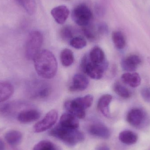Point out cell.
I'll return each instance as SVG.
<instances>
[{"mask_svg": "<svg viewBox=\"0 0 150 150\" xmlns=\"http://www.w3.org/2000/svg\"><path fill=\"white\" fill-rule=\"evenodd\" d=\"M33 61L35 70L41 77L50 79L56 74L57 60L53 54L49 50L40 51Z\"/></svg>", "mask_w": 150, "mask_h": 150, "instance_id": "1", "label": "cell"}, {"mask_svg": "<svg viewBox=\"0 0 150 150\" xmlns=\"http://www.w3.org/2000/svg\"><path fill=\"white\" fill-rule=\"evenodd\" d=\"M50 135L63 142L69 147H74L84 140L85 137L77 129L69 128L58 125L49 132Z\"/></svg>", "mask_w": 150, "mask_h": 150, "instance_id": "2", "label": "cell"}, {"mask_svg": "<svg viewBox=\"0 0 150 150\" xmlns=\"http://www.w3.org/2000/svg\"><path fill=\"white\" fill-rule=\"evenodd\" d=\"M43 40V34L39 31H32L29 33L25 47V55L27 59H34L40 52Z\"/></svg>", "mask_w": 150, "mask_h": 150, "instance_id": "3", "label": "cell"}, {"mask_svg": "<svg viewBox=\"0 0 150 150\" xmlns=\"http://www.w3.org/2000/svg\"><path fill=\"white\" fill-rule=\"evenodd\" d=\"M81 69L85 74L94 79L102 78L104 72L108 67L106 62L101 65L94 64L89 60L88 55L86 54L82 58L80 64Z\"/></svg>", "mask_w": 150, "mask_h": 150, "instance_id": "4", "label": "cell"}, {"mask_svg": "<svg viewBox=\"0 0 150 150\" xmlns=\"http://www.w3.org/2000/svg\"><path fill=\"white\" fill-rule=\"evenodd\" d=\"M72 17L76 24L84 27L89 25L92 20L93 15L87 5L81 4L74 8L72 12Z\"/></svg>", "mask_w": 150, "mask_h": 150, "instance_id": "5", "label": "cell"}, {"mask_svg": "<svg viewBox=\"0 0 150 150\" xmlns=\"http://www.w3.org/2000/svg\"><path fill=\"white\" fill-rule=\"evenodd\" d=\"M58 118L57 111L55 110H51L46 114L42 120L34 125V132L39 133L46 131L56 123Z\"/></svg>", "mask_w": 150, "mask_h": 150, "instance_id": "6", "label": "cell"}, {"mask_svg": "<svg viewBox=\"0 0 150 150\" xmlns=\"http://www.w3.org/2000/svg\"><path fill=\"white\" fill-rule=\"evenodd\" d=\"M142 60L138 55L132 54L124 58L121 62L122 69L127 72H134L141 64Z\"/></svg>", "mask_w": 150, "mask_h": 150, "instance_id": "7", "label": "cell"}, {"mask_svg": "<svg viewBox=\"0 0 150 150\" xmlns=\"http://www.w3.org/2000/svg\"><path fill=\"white\" fill-rule=\"evenodd\" d=\"M89 83V80L85 75L81 74H76L73 77L69 90L71 92L83 91L87 88Z\"/></svg>", "mask_w": 150, "mask_h": 150, "instance_id": "8", "label": "cell"}, {"mask_svg": "<svg viewBox=\"0 0 150 150\" xmlns=\"http://www.w3.org/2000/svg\"><path fill=\"white\" fill-rule=\"evenodd\" d=\"M88 132L91 135L102 139H108L111 135L109 129L104 124L100 123L92 124L88 129Z\"/></svg>", "mask_w": 150, "mask_h": 150, "instance_id": "9", "label": "cell"}, {"mask_svg": "<svg viewBox=\"0 0 150 150\" xmlns=\"http://www.w3.org/2000/svg\"><path fill=\"white\" fill-rule=\"evenodd\" d=\"M70 11L68 8L65 5H59L53 8L51 14L54 19L59 24H63L67 21L69 16Z\"/></svg>", "mask_w": 150, "mask_h": 150, "instance_id": "10", "label": "cell"}, {"mask_svg": "<svg viewBox=\"0 0 150 150\" xmlns=\"http://www.w3.org/2000/svg\"><path fill=\"white\" fill-rule=\"evenodd\" d=\"M40 116L41 113L38 110L28 109L20 112L18 115L17 119L21 123H28L37 120Z\"/></svg>", "mask_w": 150, "mask_h": 150, "instance_id": "11", "label": "cell"}, {"mask_svg": "<svg viewBox=\"0 0 150 150\" xmlns=\"http://www.w3.org/2000/svg\"><path fill=\"white\" fill-rule=\"evenodd\" d=\"M143 112L139 108H134L129 112L127 115V120L130 125L134 127H139L144 120Z\"/></svg>", "mask_w": 150, "mask_h": 150, "instance_id": "12", "label": "cell"}, {"mask_svg": "<svg viewBox=\"0 0 150 150\" xmlns=\"http://www.w3.org/2000/svg\"><path fill=\"white\" fill-rule=\"evenodd\" d=\"M65 109L78 119H83L86 116V110L79 106L74 100H67L64 104Z\"/></svg>", "mask_w": 150, "mask_h": 150, "instance_id": "13", "label": "cell"}, {"mask_svg": "<svg viewBox=\"0 0 150 150\" xmlns=\"http://www.w3.org/2000/svg\"><path fill=\"white\" fill-rule=\"evenodd\" d=\"M112 99V97L110 94H104L101 96L98 103V108L100 112L106 117L110 116L109 105Z\"/></svg>", "mask_w": 150, "mask_h": 150, "instance_id": "14", "label": "cell"}, {"mask_svg": "<svg viewBox=\"0 0 150 150\" xmlns=\"http://www.w3.org/2000/svg\"><path fill=\"white\" fill-rule=\"evenodd\" d=\"M78 118L69 113L63 114L60 119L59 125L69 128L78 129L79 122Z\"/></svg>", "mask_w": 150, "mask_h": 150, "instance_id": "15", "label": "cell"}, {"mask_svg": "<svg viewBox=\"0 0 150 150\" xmlns=\"http://www.w3.org/2000/svg\"><path fill=\"white\" fill-rule=\"evenodd\" d=\"M122 82L132 87H138L141 83V78L138 73L127 72L122 75Z\"/></svg>", "mask_w": 150, "mask_h": 150, "instance_id": "16", "label": "cell"}, {"mask_svg": "<svg viewBox=\"0 0 150 150\" xmlns=\"http://www.w3.org/2000/svg\"><path fill=\"white\" fill-rule=\"evenodd\" d=\"M88 57L90 61L94 64L101 65L106 62L104 51L99 47H93L90 52Z\"/></svg>", "mask_w": 150, "mask_h": 150, "instance_id": "17", "label": "cell"}, {"mask_svg": "<svg viewBox=\"0 0 150 150\" xmlns=\"http://www.w3.org/2000/svg\"><path fill=\"white\" fill-rule=\"evenodd\" d=\"M14 92V87L11 83L0 82V103L8 99Z\"/></svg>", "mask_w": 150, "mask_h": 150, "instance_id": "18", "label": "cell"}, {"mask_svg": "<svg viewBox=\"0 0 150 150\" xmlns=\"http://www.w3.org/2000/svg\"><path fill=\"white\" fill-rule=\"evenodd\" d=\"M119 140L121 142L127 145L134 144L138 140V136L134 132L130 130H124L120 133Z\"/></svg>", "mask_w": 150, "mask_h": 150, "instance_id": "19", "label": "cell"}, {"mask_svg": "<svg viewBox=\"0 0 150 150\" xmlns=\"http://www.w3.org/2000/svg\"><path fill=\"white\" fill-rule=\"evenodd\" d=\"M4 138L10 145L17 146L21 143L23 138V135L21 132L17 130H10L5 134Z\"/></svg>", "mask_w": 150, "mask_h": 150, "instance_id": "20", "label": "cell"}, {"mask_svg": "<svg viewBox=\"0 0 150 150\" xmlns=\"http://www.w3.org/2000/svg\"><path fill=\"white\" fill-rule=\"evenodd\" d=\"M60 60L62 64L65 67H69L72 65L74 61V53L67 48L62 50L61 53Z\"/></svg>", "mask_w": 150, "mask_h": 150, "instance_id": "21", "label": "cell"}, {"mask_svg": "<svg viewBox=\"0 0 150 150\" xmlns=\"http://www.w3.org/2000/svg\"><path fill=\"white\" fill-rule=\"evenodd\" d=\"M28 14L33 15L37 10V4L35 0H16Z\"/></svg>", "mask_w": 150, "mask_h": 150, "instance_id": "22", "label": "cell"}, {"mask_svg": "<svg viewBox=\"0 0 150 150\" xmlns=\"http://www.w3.org/2000/svg\"><path fill=\"white\" fill-rule=\"evenodd\" d=\"M112 40L115 46L119 49H122L126 46V41L125 36L122 32L115 31L112 35Z\"/></svg>", "mask_w": 150, "mask_h": 150, "instance_id": "23", "label": "cell"}, {"mask_svg": "<svg viewBox=\"0 0 150 150\" xmlns=\"http://www.w3.org/2000/svg\"><path fill=\"white\" fill-rule=\"evenodd\" d=\"M73 100L79 106L86 110L90 108L92 105L93 98L92 95L88 94L84 97L76 98Z\"/></svg>", "mask_w": 150, "mask_h": 150, "instance_id": "24", "label": "cell"}, {"mask_svg": "<svg viewBox=\"0 0 150 150\" xmlns=\"http://www.w3.org/2000/svg\"><path fill=\"white\" fill-rule=\"evenodd\" d=\"M33 150H61L59 147L47 140L40 141L35 145Z\"/></svg>", "mask_w": 150, "mask_h": 150, "instance_id": "25", "label": "cell"}, {"mask_svg": "<svg viewBox=\"0 0 150 150\" xmlns=\"http://www.w3.org/2000/svg\"><path fill=\"white\" fill-rule=\"evenodd\" d=\"M113 90L118 96L123 98H128L131 96V93L128 89L119 82L115 83L113 85Z\"/></svg>", "mask_w": 150, "mask_h": 150, "instance_id": "26", "label": "cell"}, {"mask_svg": "<svg viewBox=\"0 0 150 150\" xmlns=\"http://www.w3.org/2000/svg\"><path fill=\"white\" fill-rule=\"evenodd\" d=\"M70 45L76 49H81L86 45V41L85 39L80 36L73 38L70 41Z\"/></svg>", "mask_w": 150, "mask_h": 150, "instance_id": "27", "label": "cell"}, {"mask_svg": "<svg viewBox=\"0 0 150 150\" xmlns=\"http://www.w3.org/2000/svg\"><path fill=\"white\" fill-rule=\"evenodd\" d=\"M61 38L65 41H69L73 38V30L72 27L69 25H65L61 29L60 32Z\"/></svg>", "mask_w": 150, "mask_h": 150, "instance_id": "28", "label": "cell"}, {"mask_svg": "<svg viewBox=\"0 0 150 150\" xmlns=\"http://www.w3.org/2000/svg\"><path fill=\"white\" fill-rule=\"evenodd\" d=\"M83 32L85 36L91 41H93L96 40L98 37V34H99L98 33L96 32V30L93 28L87 26L83 27Z\"/></svg>", "mask_w": 150, "mask_h": 150, "instance_id": "29", "label": "cell"}, {"mask_svg": "<svg viewBox=\"0 0 150 150\" xmlns=\"http://www.w3.org/2000/svg\"><path fill=\"white\" fill-rule=\"evenodd\" d=\"M141 94L143 99L146 102L150 103V87H144L141 91Z\"/></svg>", "mask_w": 150, "mask_h": 150, "instance_id": "30", "label": "cell"}, {"mask_svg": "<svg viewBox=\"0 0 150 150\" xmlns=\"http://www.w3.org/2000/svg\"><path fill=\"white\" fill-rule=\"evenodd\" d=\"M96 150H110L109 147L105 144L99 145L96 148Z\"/></svg>", "mask_w": 150, "mask_h": 150, "instance_id": "31", "label": "cell"}, {"mask_svg": "<svg viewBox=\"0 0 150 150\" xmlns=\"http://www.w3.org/2000/svg\"><path fill=\"white\" fill-rule=\"evenodd\" d=\"M0 150H5L4 143L1 139H0Z\"/></svg>", "mask_w": 150, "mask_h": 150, "instance_id": "32", "label": "cell"}]
</instances>
